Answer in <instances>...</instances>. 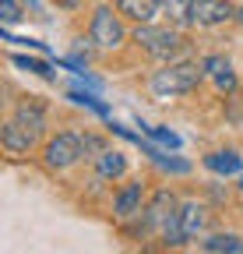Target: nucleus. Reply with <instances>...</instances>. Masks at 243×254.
Masks as SVG:
<instances>
[{"mask_svg": "<svg viewBox=\"0 0 243 254\" xmlns=\"http://www.w3.org/2000/svg\"><path fill=\"white\" fill-rule=\"evenodd\" d=\"M236 21H240V25H243V7H240V11H236Z\"/></svg>", "mask_w": 243, "mask_h": 254, "instance_id": "obj_23", "label": "nucleus"}, {"mask_svg": "<svg viewBox=\"0 0 243 254\" xmlns=\"http://www.w3.org/2000/svg\"><path fill=\"white\" fill-rule=\"evenodd\" d=\"M36 131H28L25 124H18L14 117L4 124V134H0V141H4V152L7 155H25V152H32V145H36Z\"/></svg>", "mask_w": 243, "mask_h": 254, "instance_id": "obj_7", "label": "nucleus"}, {"mask_svg": "<svg viewBox=\"0 0 243 254\" xmlns=\"http://www.w3.org/2000/svg\"><path fill=\"white\" fill-rule=\"evenodd\" d=\"M201 251L208 254H243V237L240 233H211L201 240Z\"/></svg>", "mask_w": 243, "mask_h": 254, "instance_id": "obj_13", "label": "nucleus"}, {"mask_svg": "<svg viewBox=\"0 0 243 254\" xmlns=\"http://www.w3.org/2000/svg\"><path fill=\"white\" fill-rule=\"evenodd\" d=\"M191 7H194V0H162V11L176 25H191Z\"/></svg>", "mask_w": 243, "mask_h": 254, "instance_id": "obj_16", "label": "nucleus"}, {"mask_svg": "<svg viewBox=\"0 0 243 254\" xmlns=\"http://www.w3.org/2000/svg\"><path fill=\"white\" fill-rule=\"evenodd\" d=\"M0 18H4V21H18V18H21L14 0H0Z\"/></svg>", "mask_w": 243, "mask_h": 254, "instance_id": "obj_20", "label": "nucleus"}, {"mask_svg": "<svg viewBox=\"0 0 243 254\" xmlns=\"http://www.w3.org/2000/svg\"><path fill=\"white\" fill-rule=\"evenodd\" d=\"M204 74L215 81V88H219V92H226V95H233V92H236V71H233V64H229L226 57H219V53L204 57Z\"/></svg>", "mask_w": 243, "mask_h": 254, "instance_id": "obj_9", "label": "nucleus"}, {"mask_svg": "<svg viewBox=\"0 0 243 254\" xmlns=\"http://www.w3.org/2000/svg\"><path fill=\"white\" fill-rule=\"evenodd\" d=\"M240 190H243V177H240Z\"/></svg>", "mask_w": 243, "mask_h": 254, "instance_id": "obj_24", "label": "nucleus"}, {"mask_svg": "<svg viewBox=\"0 0 243 254\" xmlns=\"http://www.w3.org/2000/svg\"><path fill=\"white\" fill-rule=\"evenodd\" d=\"M134 43H138L151 60H173L180 50H184V36H180L176 28H169V25H151V21H145V25L134 28Z\"/></svg>", "mask_w": 243, "mask_h": 254, "instance_id": "obj_2", "label": "nucleus"}, {"mask_svg": "<svg viewBox=\"0 0 243 254\" xmlns=\"http://www.w3.org/2000/svg\"><path fill=\"white\" fill-rule=\"evenodd\" d=\"M85 155H88V152H85V138H81V134H74V131H64V134L49 138V141H46V148H43L46 166H49V170H56V173H64V170L78 166Z\"/></svg>", "mask_w": 243, "mask_h": 254, "instance_id": "obj_4", "label": "nucleus"}, {"mask_svg": "<svg viewBox=\"0 0 243 254\" xmlns=\"http://www.w3.org/2000/svg\"><path fill=\"white\" fill-rule=\"evenodd\" d=\"M96 170H99L102 180H116V177H124V173H127V155H124V152H116V148H113V152L106 148V152L99 155V166H96Z\"/></svg>", "mask_w": 243, "mask_h": 254, "instance_id": "obj_14", "label": "nucleus"}, {"mask_svg": "<svg viewBox=\"0 0 243 254\" xmlns=\"http://www.w3.org/2000/svg\"><path fill=\"white\" fill-rule=\"evenodd\" d=\"M145 212V187H141V180H134V184H124L116 190V198H113V215L120 219V222H131L134 215H141Z\"/></svg>", "mask_w": 243, "mask_h": 254, "instance_id": "obj_6", "label": "nucleus"}, {"mask_svg": "<svg viewBox=\"0 0 243 254\" xmlns=\"http://www.w3.org/2000/svg\"><path fill=\"white\" fill-rule=\"evenodd\" d=\"M176 208H180V201H176V194H173L169 187L155 190L151 205H145V230H159L162 222H166V215H173Z\"/></svg>", "mask_w": 243, "mask_h": 254, "instance_id": "obj_8", "label": "nucleus"}, {"mask_svg": "<svg viewBox=\"0 0 243 254\" xmlns=\"http://www.w3.org/2000/svg\"><path fill=\"white\" fill-rule=\"evenodd\" d=\"M116 11L138 25H145L162 11V0H116Z\"/></svg>", "mask_w": 243, "mask_h": 254, "instance_id": "obj_10", "label": "nucleus"}, {"mask_svg": "<svg viewBox=\"0 0 243 254\" xmlns=\"http://www.w3.org/2000/svg\"><path fill=\"white\" fill-rule=\"evenodd\" d=\"M204 78V60H169L162 71L151 74V92L159 95V99H176V95H187L201 85Z\"/></svg>", "mask_w": 243, "mask_h": 254, "instance_id": "obj_1", "label": "nucleus"}, {"mask_svg": "<svg viewBox=\"0 0 243 254\" xmlns=\"http://www.w3.org/2000/svg\"><path fill=\"white\" fill-rule=\"evenodd\" d=\"M11 117H14L18 124H25L28 131H36V134H43V127H46V106H43L39 99H25V103H18Z\"/></svg>", "mask_w": 243, "mask_h": 254, "instance_id": "obj_11", "label": "nucleus"}, {"mask_svg": "<svg viewBox=\"0 0 243 254\" xmlns=\"http://www.w3.org/2000/svg\"><path fill=\"white\" fill-rule=\"evenodd\" d=\"M81 138H85V152H92L96 159L106 152V148H102V138H96V134H81Z\"/></svg>", "mask_w": 243, "mask_h": 254, "instance_id": "obj_21", "label": "nucleus"}, {"mask_svg": "<svg viewBox=\"0 0 243 254\" xmlns=\"http://www.w3.org/2000/svg\"><path fill=\"white\" fill-rule=\"evenodd\" d=\"M56 4H60V7H67V11H74V7L85 4V0H56Z\"/></svg>", "mask_w": 243, "mask_h": 254, "instance_id": "obj_22", "label": "nucleus"}, {"mask_svg": "<svg viewBox=\"0 0 243 254\" xmlns=\"http://www.w3.org/2000/svg\"><path fill=\"white\" fill-rule=\"evenodd\" d=\"M204 166H208L211 173H219V177H233V173L243 170V159H240V152H233V148H219V152L204 155Z\"/></svg>", "mask_w": 243, "mask_h": 254, "instance_id": "obj_12", "label": "nucleus"}, {"mask_svg": "<svg viewBox=\"0 0 243 254\" xmlns=\"http://www.w3.org/2000/svg\"><path fill=\"white\" fill-rule=\"evenodd\" d=\"M71 99H74L78 106H88V110H96L99 117H109V106H106V103H99L92 92H81V88H74V92H71Z\"/></svg>", "mask_w": 243, "mask_h": 254, "instance_id": "obj_17", "label": "nucleus"}, {"mask_svg": "<svg viewBox=\"0 0 243 254\" xmlns=\"http://www.w3.org/2000/svg\"><path fill=\"white\" fill-rule=\"evenodd\" d=\"M11 64H14V67H25V71H36V74H43V78H53V71L46 67L43 60H28V57H21V53H11Z\"/></svg>", "mask_w": 243, "mask_h": 254, "instance_id": "obj_18", "label": "nucleus"}, {"mask_svg": "<svg viewBox=\"0 0 243 254\" xmlns=\"http://www.w3.org/2000/svg\"><path fill=\"white\" fill-rule=\"evenodd\" d=\"M180 226H184L187 240H191V237H197V233L204 230V205H197V201L180 205Z\"/></svg>", "mask_w": 243, "mask_h": 254, "instance_id": "obj_15", "label": "nucleus"}, {"mask_svg": "<svg viewBox=\"0 0 243 254\" xmlns=\"http://www.w3.org/2000/svg\"><path fill=\"white\" fill-rule=\"evenodd\" d=\"M145 134H148L151 141L166 145V148H180V138H176L173 131H166V127H145Z\"/></svg>", "mask_w": 243, "mask_h": 254, "instance_id": "obj_19", "label": "nucleus"}, {"mask_svg": "<svg viewBox=\"0 0 243 254\" xmlns=\"http://www.w3.org/2000/svg\"><path fill=\"white\" fill-rule=\"evenodd\" d=\"M124 14L113 11V7H96L92 11V21H88V43H96V50H120L127 39L124 32V21H120Z\"/></svg>", "mask_w": 243, "mask_h": 254, "instance_id": "obj_3", "label": "nucleus"}, {"mask_svg": "<svg viewBox=\"0 0 243 254\" xmlns=\"http://www.w3.org/2000/svg\"><path fill=\"white\" fill-rule=\"evenodd\" d=\"M229 18H236V7L229 0H194L191 7V25L197 28H215V25H226Z\"/></svg>", "mask_w": 243, "mask_h": 254, "instance_id": "obj_5", "label": "nucleus"}]
</instances>
